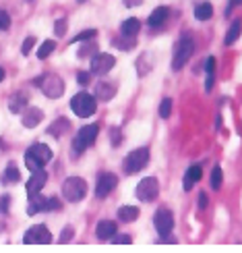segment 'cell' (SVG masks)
<instances>
[{"label":"cell","instance_id":"cell-1","mask_svg":"<svg viewBox=\"0 0 242 253\" xmlns=\"http://www.w3.org/2000/svg\"><path fill=\"white\" fill-rule=\"evenodd\" d=\"M52 150L46 145V143H34L25 152V166L29 168L31 172L34 170H39V168H44L50 160H52Z\"/></svg>","mask_w":242,"mask_h":253},{"label":"cell","instance_id":"cell-2","mask_svg":"<svg viewBox=\"0 0 242 253\" xmlns=\"http://www.w3.org/2000/svg\"><path fill=\"white\" fill-rule=\"evenodd\" d=\"M85 193H87V183L83 181L81 176H70L62 183V197L70 204L81 202V199L85 197Z\"/></svg>","mask_w":242,"mask_h":253},{"label":"cell","instance_id":"cell-3","mask_svg":"<svg viewBox=\"0 0 242 253\" xmlns=\"http://www.w3.org/2000/svg\"><path fill=\"white\" fill-rule=\"evenodd\" d=\"M195 52V42L191 36H182L180 40H178L176 44V50H174V60H172V69L174 71H180L188 60H191Z\"/></svg>","mask_w":242,"mask_h":253},{"label":"cell","instance_id":"cell-4","mask_svg":"<svg viewBox=\"0 0 242 253\" xmlns=\"http://www.w3.org/2000/svg\"><path fill=\"white\" fill-rule=\"evenodd\" d=\"M70 108H72V112H75L77 117L87 119V117H91V114H96L98 102H96V98H93L91 93L81 91V93H77V96L70 100Z\"/></svg>","mask_w":242,"mask_h":253},{"label":"cell","instance_id":"cell-5","mask_svg":"<svg viewBox=\"0 0 242 253\" xmlns=\"http://www.w3.org/2000/svg\"><path fill=\"white\" fill-rule=\"evenodd\" d=\"M98 131H100V125H87V126H81L77 137L72 139V152L75 154H83L96 143V137H98Z\"/></svg>","mask_w":242,"mask_h":253},{"label":"cell","instance_id":"cell-6","mask_svg":"<svg viewBox=\"0 0 242 253\" xmlns=\"http://www.w3.org/2000/svg\"><path fill=\"white\" fill-rule=\"evenodd\" d=\"M35 85H39L41 91H44L46 96L52 98V100H56V98H60L62 93H65V81H62L58 75H44V77H39V79H35Z\"/></svg>","mask_w":242,"mask_h":253},{"label":"cell","instance_id":"cell-7","mask_svg":"<svg viewBox=\"0 0 242 253\" xmlns=\"http://www.w3.org/2000/svg\"><path fill=\"white\" fill-rule=\"evenodd\" d=\"M147 164H149V150H147V147H139V150H133L129 156L124 158V170L129 172V174L143 170Z\"/></svg>","mask_w":242,"mask_h":253},{"label":"cell","instance_id":"cell-8","mask_svg":"<svg viewBox=\"0 0 242 253\" xmlns=\"http://www.w3.org/2000/svg\"><path fill=\"white\" fill-rule=\"evenodd\" d=\"M135 195L139 197L141 202H145V204L153 202V199L160 195V183H157V178H153V176H145L143 181L137 185Z\"/></svg>","mask_w":242,"mask_h":253},{"label":"cell","instance_id":"cell-9","mask_svg":"<svg viewBox=\"0 0 242 253\" xmlns=\"http://www.w3.org/2000/svg\"><path fill=\"white\" fill-rule=\"evenodd\" d=\"M153 222H155V230H157V235H160V239L168 237V235H172V228H174V216L172 212L168 208H160L155 212V218H153Z\"/></svg>","mask_w":242,"mask_h":253},{"label":"cell","instance_id":"cell-10","mask_svg":"<svg viewBox=\"0 0 242 253\" xmlns=\"http://www.w3.org/2000/svg\"><path fill=\"white\" fill-rule=\"evenodd\" d=\"M23 243H27V245H48V243H52V233L44 224L31 226L23 235Z\"/></svg>","mask_w":242,"mask_h":253},{"label":"cell","instance_id":"cell-11","mask_svg":"<svg viewBox=\"0 0 242 253\" xmlns=\"http://www.w3.org/2000/svg\"><path fill=\"white\" fill-rule=\"evenodd\" d=\"M116 185H118V176H116V174H112V172H104V174H100V178H98L96 195H98L100 199L108 197V195L114 191V189H116Z\"/></svg>","mask_w":242,"mask_h":253},{"label":"cell","instance_id":"cell-12","mask_svg":"<svg viewBox=\"0 0 242 253\" xmlns=\"http://www.w3.org/2000/svg\"><path fill=\"white\" fill-rule=\"evenodd\" d=\"M116 65L112 54H93L91 56V73L96 75H106V73L112 71V67Z\"/></svg>","mask_w":242,"mask_h":253},{"label":"cell","instance_id":"cell-13","mask_svg":"<svg viewBox=\"0 0 242 253\" xmlns=\"http://www.w3.org/2000/svg\"><path fill=\"white\" fill-rule=\"evenodd\" d=\"M46 181H48V172L44 170V168H39V170H34V172H31V178H29V181H27V185H25L27 193H29V195L39 193L41 189H44Z\"/></svg>","mask_w":242,"mask_h":253},{"label":"cell","instance_id":"cell-14","mask_svg":"<svg viewBox=\"0 0 242 253\" xmlns=\"http://www.w3.org/2000/svg\"><path fill=\"white\" fill-rule=\"evenodd\" d=\"M23 126H27V129H34V126H37L41 121H44V112H41L39 108H25L23 110Z\"/></svg>","mask_w":242,"mask_h":253},{"label":"cell","instance_id":"cell-15","mask_svg":"<svg viewBox=\"0 0 242 253\" xmlns=\"http://www.w3.org/2000/svg\"><path fill=\"white\" fill-rule=\"evenodd\" d=\"M27 104H29V96H27V93L17 91V93H13V96H10L8 108H10V112H13V114H19V112H23V110L27 108Z\"/></svg>","mask_w":242,"mask_h":253},{"label":"cell","instance_id":"cell-16","mask_svg":"<svg viewBox=\"0 0 242 253\" xmlns=\"http://www.w3.org/2000/svg\"><path fill=\"white\" fill-rule=\"evenodd\" d=\"M96 96L102 102H110L114 96H116V85H114V83H108V81H100L96 85Z\"/></svg>","mask_w":242,"mask_h":253},{"label":"cell","instance_id":"cell-17","mask_svg":"<svg viewBox=\"0 0 242 253\" xmlns=\"http://www.w3.org/2000/svg\"><path fill=\"white\" fill-rule=\"evenodd\" d=\"M96 235L100 241H110L114 235H116V222H112V220H102L96 228Z\"/></svg>","mask_w":242,"mask_h":253},{"label":"cell","instance_id":"cell-18","mask_svg":"<svg viewBox=\"0 0 242 253\" xmlns=\"http://www.w3.org/2000/svg\"><path fill=\"white\" fill-rule=\"evenodd\" d=\"M168 17H170V8L168 6H157L149 15V19H147V23H149V27H162L168 21Z\"/></svg>","mask_w":242,"mask_h":253},{"label":"cell","instance_id":"cell-19","mask_svg":"<svg viewBox=\"0 0 242 253\" xmlns=\"http://www.w3.org/2000/svg\"><path fill=\"white\" fill-rule=\"evenodd\" d=\"M37 212H46V197H41L39 193L29 195V204H27V214L34 216Z\"/></svg>","mask_w":242,"mask_h":253},{"label":"cell","instance_id":"cell-20","mask_svg":"<svg viewBox=\"0 0 242 253\" xmlns=\"http://www.w3.org/2000/svg\"><path fill=\"white\" fill-rule=\"evenodd\" d=\"M70 129V123H69V119H65V117H60V119H56L54 123H52L50 126H48V133L52 135V137H56V139H58V137H62V135H65L67 131Z\"/></svg>","mask_w":242,"mask_h":253},{"label":"cell","instance_id":"cell-21","mask_svg":"<svg viewBox=\"0 0 242 253\" xmlns=\"http://www.w3.org/2000/svg\"><path fill=\"white\" fill-rule=\"evenodd\" d=\"M201 176H203V172H201V166H191V168H188L186 174H184V183H182L184 191H191L193 185H195L197 181H201Z\"/></svg>","mask_w":242,"mask_h":253},{"label":"cell","instance_id":"cell-22","mask_svg":"<svg viewBox=\"0 0 242 253\" xmlns=\"http://www.w3.org/2000/svg\"><path fill=\"white\" fill-rule=\"evenodd\" d=\"M137 218H139V208H135V206H122L118 210V220H120V222H135Z\"/></svg>","mask_w":242,"mask_h":253},{"label":"cell","instance_id":"cell-23","mask_svg":"<svg viewBox=\"0 0 242 253\" xmlns=\"http://www.w3.org/2000/svg\"><path fill=\"white\" fill-rule=\"evenodd\" d=\"M139 29H141V21H139V19H135V17L126 19L124 23H122V27H120L122 36H131V38H135L137 34H139Z\"/></svg>","mask_w":242,"mask_h":253},{"label":"cell","instance_id":"cell-24","mask_svg":"<svg viewBox=\"0 0 242 253\" xmlns=\"http://www.w3.org/2000/svg\"><path fill=\"white\" fill-rule=\"evenodd\" d=\"M151 67H153L151 54H149V52H145V54H141L139 60H137V73H139V77H145L147 73L151 71Z\"/></svg>","mask_w":242,"mask_h":253},{"label":"cell","instance_id":"cell-25","mask_svg":"<svg viewBox=\"0 0 242 253\" xmlns=\"http://www.w3.org/2000/svg\"><path fill=\"white\" fill-rule=\"evenodd\" d=\"M211 15H213V4H211V2H201V4H197V8H195L197 21H207V19H211Z\"/></svg>","mask_w":242,"mask_h":253},{"label":"cell","instance_id":"cell-26","mask_svg":"<svg viewBox=\"0 0 242 253\" xmlns=\"http://www.w3.org/2000/svg\"><path fill=\"white\" fill-rule=\"evenodd\" d=\"M240 34H242V21H234L232 27L228 29V34H226V40H224V42H226L228 46H232L234 42L240 38Z\"/></svg>","mask_w":242,"mask_h":253},{"label":"cell","instance_id":"cell-27","mask_svg":"<svg viewBox=\"0 0 242 253\" xmlns=\"http://www.w3.org/2000/svg\"><path fill=\"white\" fill-rule=\"evenodd\" d=\"M21 181V174H19V168L17 166H8L6 170L2 172V183L4 185H15Z\"/></svg>","mask_w":242,"mask_h":253},{"label":"cell","instance_id":"cell-28","mask_svg":"<svg viewBox=\"0 0 242 253\" xmlns=\"http://www.w3.org/2000/svg\"><path fill=\"white\" fill-rule=\"evenodd\" d=\"M93 54H98V44H93V42H85L81 48H79V52H77V56L79 58H89V56H93Z\"/></svg>","mask_w":242,"mask_h":253},{"label":"cell","instance_id":"cell-29","mask_svg":"<svg viewBox=\"0 0 242 253\" xmlns=\"http://www.w3.org/2000/svg\"><path fill=\"white\" fill-rule=\"evenodd\" d=\"M54 48H56V42L54 40H46L37 50V58H48L52 52H54Z\"/></svg>","mask_w":242,"mask_h":253},{"label":"cell","instance_id":"cell-30","mask_svg":"<svg viewBox=\"0 0 242 253\" xmlns=\"http://www.w3.org/2000/svg\"><path fill=\"white\" fill-rule=\"evenodd\" d=\"M114 46H116L118 50H133L135 48V38H131V36L116 38L114 40Z\"/></svg>","mask_w":242,"mask_h":253},{"label":"cell","instance_id":"cell-31","mask_svg":"<svg viewBox=\"0 0 242 253\" xmlns=\"http://www.w3.org/2000/svg\"><path fill=\"white\" fill-rule=\"evenodd\" d=\"M222 178H224L222 166H215L213 170H211V189H219V187H222Z\"/></svg>","mask_w":242,"mask_h":253},{"label":"cell","instance_id":"cell-32","mask_svg":"<svg viewBox=\"0 0 242 253\" xmlns=\"http://www.w3.org/2000/svg\"><path fill=\"white\" fill-rule=\"evenodd\" d=\"M170 114H172V100L166 98V100L160 104V117H162V119H170Z\"/></svg>","mask_w":242,"mask_h":253},{"label":"cell","instance_id":"cell-33","mask_svg":"<svg viewBox=\"0 0 242 253\" xmlns=\"http://www.w3.org/2000/svg\"><path fill=\"white\" fill-rule=\"evenodd\" d=\"M96 36H98V31H96V29H85V31H81L79 36L72 38V42H75V44H77V42H87V40H93Z\"/></svg>","mask_w":242,"mask_h":253},{"label":"cell","instance_id":"cell-34","mask_svg":"<svg viewBox=\"0 0 242 253\" xmlns=\"http://www.w3.org/2000/svg\"><path fill=\"white\" fill-rule=\"evenodd\" d=\"M58 210H62V204L58 202L56 197L46 199V212H58Z\"/></svg>","mask_w":242,"mask_h":253},{"label":"cell","instance_id":"cell-35","mask_svg":"<svg viewBox=\"0 0 242 253\" xmlns=\"http://www.w3.org/2000/svg\"><path fill=\"white\" fill-rule=\"evenodd\" d=\"M54 34L58 36V38H62L67 34V19H58L56 23H54Z\"/></svg>","mask_w":242,"mask_h":253},{"label":"cell","instance_id":"cell-36","mask_svg":"<svg viewBox=\"0 0 242 253\" xmlns=\"http://www.w3.org/2000/svg\"><path fill=\"white\" fill-rule=\"evenodd\" d=\"M110 139H112V145H114V147H118V145H120L122 135H120V129H118V126H112V129H110Z\"/></svg>","mask_w":242,"mask_h":253},{"label":"cell","instance_id":"cell-37","mask_svg":"<svg viewBox=\"0 0 242 253\" xmlns=\"http://www.w3.org/2000/svg\"><path fill=\"white\" fill-rule=\"evenodd\" d=\"M10 27V17L6 10H0V31H6Z\"/></svg>","mask_w":242,"mask_h":253},{"label":"cell","instance_id":"cell-38","mask_svg":"<svg viewBox=\"0 0 242 253\" xmlns=\"http://www.w3.org/2000/svg\"><path fill=\"white\" fill-rule=\"evenodd\" d=\"M72 235H75V230H72V226H67L65 230H62V233H60V243H69V241L72 239Z\"/></svg>","mask_w":242,"mask_h":253},{"label":"cell","instance_id":"cell-39","mask_svg":"<svg viewBox=\"0 0 242 253\" xmlns=\"http://www.w3.org/2000/svg\"><path fill=\"white\" fill-rule=\"evenodd\" d=\"M34 44H35V38H31V36H29V38L23 42V46H21V52H23V54L27 56L29 52H31V48H34Z\"/></svg>","mask_w":242,"mask_h":253},{"label":"cell","instance_id":"cell-40","mask_svg":"<svg viewBox=\"0 0 242 253\" xmlns=\"http://www.w3.org/2000/svg\"><path fill=\"white\" fill-rule=\"evenodd\" d=\"M112 241H114L116 245H129L133 239H131L129 235H114V237H112Z\"/></svg>","mask_w":242,"mask_h":253},{"label":"cell","instance_id":"cell-41","mask_svg":"<svg viewBox=\"0 0 242 253\" xmlns=\"http://www.w3.org/2000/svg\"><path fill=\"white\" fill-rule=\"evenodd\" d=\"M213 69H215V58L209 56V58L205 60V71H207V75H213Z\"/></svg>","mask_w":242,"mask_h":253},{"label":"cell","instance_id":"cell-42","mask_svg":"<svg viewBox=\"0 0 242 253\" xmlns=\"http://www.w3.org/2000/svg\"><path fill=\"white\" fill-rule=\"evenodd\" d=\"M77 81L81 83V85H87V83H89V73H79V75H77Z\"/></svg>","mask_w":242,"mask_h":253},{"label":"cell","instance_id":"cell-43","mask_svg":"<svg viewBox=\"0 0 242 253\" xmlns=\"http://www.w3.org/2000/svg\"><path fill=\"white\" fill-rule=\"evenodd\" d=\"M8 204H10V199H8V197H2V199H0V212H2V214L8 212Z\"/></svg>","mask_w":242,"mask_h":253},{"label":"cell","instance_id":"cell-44","mask_svg":"<svg viewBox=\"0 0 242 253\" xmlns=\"http://www.w3.org/2000/svg\"><path fill=\"white\" fill-rule=\"evenodd\" d=\"M207 204H209V197H207V195H205V191H203L201 195H199V208L205 210V208H207Z\"/></svg>","mask_w":242,"mask_h":253},{"label":"cell","instance_id":"cell-45","mask_svg":"<svg viewBox=\"0 0 242 253\" xmlns=\"http://www.w3.org/2000/svg\"><path fill=\"white\" fill-rule=\"evenodd\" d=\"M139 4H143V0H124V6H129V8L139 6Z\"/></svg>","mask_w":242,"mask_h":253},{"label":"cell","instance_id":"cell-46","mask_svg":"<svg viewBox=\"0 0 242 253\" xmlns=\"http://www.w3.org/2000/svg\"><path fill=\"white\" fill-rule=\"evenodd\" d=\"M236 4H242V0H230V4H228V10H226V15H230V10H232Z\"/></svg>","mask_w":242,"mask_h":253},{"label":"cell","instance_id":"cell-47","mask_svg":"<svg viewBox=\"0 0 242 253\" xmlns=\"http://www.w3.org/2000/svg\"><path fill=\"white\" fill-rule=\"evenodd\" d=\"M4 79V69H0V81Z\"/></svg>","mask_w":242,"mask_h":253},{"label":"cell","instance_id":"cell-48","mask_svg":"<svg viewBox=\"0 0 242 253\" xmlns=\"http://www.w3.org/2000/svg\"><path fill=\"white\" fill-rule=\"evenodd\" d=\"M79 2H85V0H79Z\"/></svg>","mask_w":242,"mask_h":253}]
</instances>
